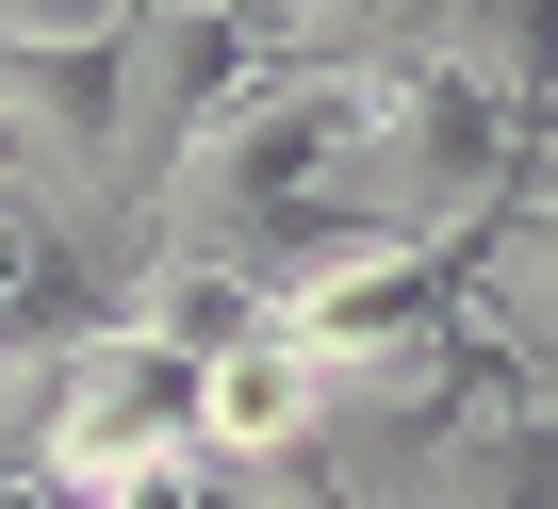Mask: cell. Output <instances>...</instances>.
<instances>
[{
	"mask_svg": "<svg viewBox=\"0 0 558 509\" xmlns=\"http://www.w3.org/2000/svg\"><path fill=\"white\" fill-rule=\"evenodd\" d=\"M476 346L558 411V181H525V197H509V230L476 246Z\"/></svg>",
	"mask_w": 558,
	"mask_h": 509,
	"instance_id": "obj_3",
	"label": "cell"
},
{
	"mask_svg": "<svg viewBox=\"0 0 558 509\" xmlns=\"http://www.w3.org/2000/svg\"><path fill=\"white\" fill-rule=\"evenodd\" d=\"M329 444V362L296 329H246L197 362V460L214 476H279V460H313Z\"/></svg>",
	"mask_w": 558,
	"mask_h": 509,
	"instance_id": "obj_2",
	"label": "cell"
},
{
	"mask_svg": "<svg viewBox=\"0 0 558 509\" xmlns=\"http://www.w3.org/2000/svg\"><path fill=\"white\" fill-rule=\"evenodd\" d=\"M148 460H197V362L116 313L50 362V476L83 493V476H148Z\"/></svg>",
	"mask_w": 558,
	"mask_h": 509,
	"instance_id": "obj_1",
	"label": "cell"
}]
</instances>
